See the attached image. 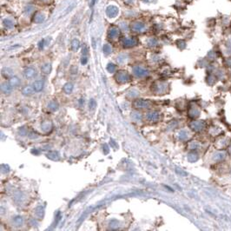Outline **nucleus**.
<instances>
[{
  "mask_svg": "<svg viewBox=\"0 0 231 231\" xmlns=\"http://www.w3.org/2000/svg\"><path fill=\"white\" fill-rule=\"evenodd\" d=\"M116 80L119 84H125L130 80V76L126 71H119L116 74Z\"/></svg>",
  "mask_w": 231,
  "mask_h": 231,
  "instance_id": "obj_1",
  "label": "nucleus"
},
{
  "mask_svg": "<svg viewBox=\"0 0 231 231\" xmlns=\"http://www.w3.org/2000/svg\"><path fill=\"white\" fill-rule=\"evenodd\" d=\"M150 106V102L145 99H136L133 102V107L136 109H144Z\"/></svg>",
  "mask_w": 231,
  "mask_h": 231,
  "instance_id": "obj_2",
  "label": "nucleus"
},
{
  "mask_svg": "<svg viewBox=\"0 0 231 231\" xmlns=\"http://www.w3.org/2000/svg\"><path fill=\"white\" fill-rule=\"evenodd\" d=\"M133 72L137 77H144L149 73L148 71H146L145 69H143L142 67H135L133 69Z\"/></svg>",
  "mask_w": 231,
  "mask_h": 231,
  "instance_id": "obj_3",
  "label": "nucleus"
},
{
  "mask_svg": "<svg viewBox=\"0 0 231 231\" xmlns=\"http://www.w3.org/2000/svg\"><path fill=\"white\" fill-rule=\"evenodd\" d=\"M44 83L43 80H37L32 84V87L35 90V91H37V92L41 91L44 89Z\"/></svg>",
  "mask_w": 231,
  "mask_h": 231,
  "instance_id": "obj_4",
  "label": "nucleus"
},
{
  "mask_svg": "<svg viewBox=\"0 0 231 231\" xmlns=\"http://www.w3.org/2000/svg\"><path fill=\"white\" fill-rule=\"evenodd\" d=\"M12 89H13V87L10 84L9 82H4L1 85V91L4 94H10L11 92Z\"/></svg>",
  "mask_w": 231,
  "mask_h": 231,
  "instance_id": "obj_5",
  "label": "nucleus"
},
{
  "mask_svg": "<svg viewBox=\"0 0 231 231\" xmlns=\"http://www.w3.org/2000/svg\"><path fill=\"white\" fill-rule=\"evenodd\" d=\"M159 116H160V115L157 111H151V112H149L147 114L146 118L149 122H156V121H158Z\"/></svg>",
  "mask_w": 231,
  "mask_h": 231,
  "instance_id": "obj_6",
  "label": "nucleus"
},
{
  "mask_svg": "<svg viewBox=\"0 0 231 231\" xmlns=\"http://www.w3.org/2000/svg\"><path fill=\"white\" fill-rule=\"evenodd\" d=\"M24 77L27 78V79H30L32 77H34V76L36 75V71L32 68H27L24 72Z\"/></svg>",
  "mask_w": 231,
  "mask_h": 231,
  "instance_id": "obj_7",
  "label": "nucleus"
},
{
  "mask_svg": "<svg viewBox=\"0 0 231 231\" xmlns=\"http://www.w3.org/2000/svg\"><path fill=\"white\" fill-rule=\"evenodd\" d=\"M34 91H35V90L33 89V87L32 86H25V87H24L23 88V90H22V93H23V95L24 96H31L33 93H34Z\"/></svg>",
  "mask_w": 231,
  "mask_h": 231,
  "instance_id": "obj_8",
  "label": "nucleus"
},
{
  "mask_svg": "<svg viewBox=\"0 0 231 231\" xmlns=\"http://www.w3.org/2000/svg\"><path fill=\"white\" fill-rule=\"evenodd\" d=\"M35 216L38 218V219H42L44 216V209L42 206H38L36 208L35 210Z\"/></svg>",
  "mask_w": 231,
  "mask_h": 231,
  "instance_id": "obj_9",
  "label": "nucleus"
},
{
  "mask_svg": "<svg viewBox=\"0 0 231 231\" xmlns=\"http://www.w3.org/2000/svg\"><path fill=\"white\" fill-rule=\"evenodd\" d=\"M9 83L13 88L17 87V86H19L21 84V81H20V79L17 77H11L10 78V80H9Z\"/></svg>",
  "mask_w": 231,
  "mask_h": 231,
  "instance_id": "obj_10",
  "label": "nucleus"
},
{
  "mask_svg": "<svg viewBox=\"0 0 231 231\" xmlns=\"http://www.w3.org/2000/svg\"><path fill=\"white\" fill-rule=\"evenodd\" d=\"M47 157L52 161H58L60 159V156H59L58 152H57V151H50L47 154Z\"/></svg>",
  "mask_w": 231,
  "mask_h": 231,
  "instance_id": "obj_11",
  "label": "nucleus"
},
{
  "mask_svg": "<svg viewBox=\"0 0 231 231\" xmlns=\"http://www.w3.org/2000/svg\"><path fill=\"white\" fill-rule=\"evenodd\" d=\"M52 128V123L50 121H44L43 123H42V129L45 132H48Z\"/></svg>",
  "mask_w": 231,
  "mask_h": 231,
  "instance_id": "obj_12",
  "label": "nucleus"
},
{
  "mask_svg": "<svg viewBox=\"0 0 231 231\" xmlns=\"http://www.w3.org/2000/svg\"><path fill=\"white\" fill-rule=\"evenodd\" d=\"M73 88H74L73 84H71V83H66L64 84V91L66 94H71L73 91Z\"/></svg>",
  "mask_w": 231,
  "mask_h": 231,
  "instance_id": "obj_13",
  "label": "nucleus"
},
{
  "mask_svg": "<svg viewBox=\"0 0 231 231\" xmlns=\"http://www.w3.org/2000/svg\"><path fill=\"white\" fill-rule=\"evenodd\" d=\"M13 223L15 224V226H22L24 223V218L20 216H17L13 218Z\"/></svg>",
  "mask_w": 231,
  "mask_h": 231,
  "instance_id": "obj_14",
  "label": "nucleus"
},
{
  "mask_svg": "<svg viewBox=\"0 0 231 231\" xmlns=\"http://www.w3.org/2000/svg\"><path fill=\"white\" fill-rule=\"evenodd\" d=\"M48 108H49L50 111H57V110H58V104H57V102L55 101V100L50 101V102L49 103V104H48Z\"/></svg>",
  "mask_w": 231,
  "mask_h": 231,
  "instance_id": "obj_15",
  "label": "nucleus"
},
{
  "mask_svg": "<svg viewBox=\"0 0 231 231\" xmlns=\"http://www.w3.org/2000/svg\"><path fill=\"white\" fill-rule=\"evenodd\" d=\"M2 74H3V76L5 78H10L11 76H12V71L10 69H9V68H4L2 71Z\"/></svg>",
  "mask_w": 231,
  "mask_h": 231,
  "instance_id": "obj_16",
  "label": "nucleus"
},
{
  "mask_svg": "<svg viewBox=\"0 0 231 231\" xmlns=\"http://www.w3.org/2000/svg\"><path fill=\"white\" fill-rule=\"evenodd\" d=\"M132 118L136 121V122H139V121H142V114L137 112V111H135L132 113Z\"/></svg>",
  "mask_w": 231,
  "mask_h": 231,
  "instance_id": "obj_17",
  "label": "nucleus"
},
{
  "mask_svg": "<svg viewBox=\"0 0 231 231\" xmlns=\"http://www.w3.org/2000/svg\"><path fill=\"white\" fill-rule=\"evenodd\" d=\"M51 71V66L50 64H45L42 67V71L45 74H49Z\"/></svg>",
  "mask_w": 231,
  "mask_h": 231,
  "instance_id": "obj_18",
  "label": "nucleus"
},
{
  "mask_svg": "<svg viewBox=\"0 0 231 231\" xmlns=\"http://www.w3.org/2000/svg\"><path fill=\"white\" fill-rule=\"evenodd\" d=\"M107 70L109 72H114L116 71V66L114 64H109L107 67Z\"/></svg>",
  "mask_w": 231,
  "mask_h": 231,
  "instance_id": "obj_19",
  "label": "nucleus"
},
{
  "mask_svg": "<svg viewBox=\"0 0 231 231\" xmlns=\"http://www.w3.org/2000/svg\"><path fill=\"white\" fill-rule=\"evenodd\" d=\"M96 106H97V103H96V101L93 100V99H91V102H90V109L93 110V109H95Z\"/></svg>",
  "mask_w": 231,
  "mask_h": 231,
  "instance_id": "obj_20",
  "label": "nucleus"
}]
</instances>
